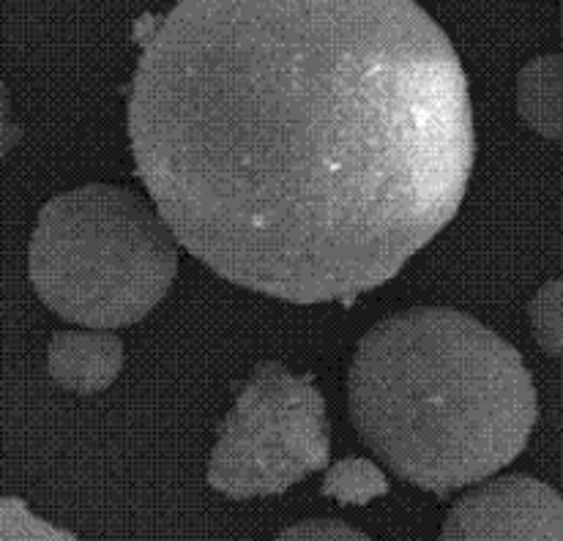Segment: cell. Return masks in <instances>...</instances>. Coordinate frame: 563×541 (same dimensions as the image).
I'll list each match as a JSON object with an SVG mask.
<instances>
[{
  "mask_svg": "<svg viewBox=\"0 0 563 541\" xmlns=\"http://www.w3.org/2000/svg\"><path fill=\"white\" fill-rule=\"evenodd\" d=\"M126 121L178 244L290 303L394 279L457 217L476 156L463 60L416 0H181Z\"/></svg>",
  "mask_w": 563,
  "mask_h": 541,
  "instance_id": "obj_1",
  "label": "cell"
},
{
  "mask_svg": "<svg viewBox=\"0 0 563 541\" xmlns=\"http://www.w3.org/2000/svg\"><path fill=\"white\" fill-rule=\"evenodd\" d=\"M347 405L377 460L438 498L515 462L539 413L520 353L446 307L405 309L373 325L353 356Z\"/></svg>",
  "mask_w": 563,
  "mask_h": 541,
  "instance_id": "obj_2",
  "label": "cell"
},
{
  "mask_svg": "<svg viewBox=\"0 0 563 541\" xmlns=\"http://www.w3.org/2000/svg\"><path fill=\"white\" fill-rule=\"evenodd\" d=\"M178 241L137 191L86 184L44 202L27 246V274L44 303L86 329H126L167 296Z\"/></svg>",
  "mask_w": 563,
  "mask_h": 541,
  "instance_id": "obj_3",
  "label": "cell"
},
{
  "mask_svg": "<svg viewBox=\"0 0 563 541\" xmlns=\"http://www.w3.org/2000/svg\"><path fill=\"white\" fill-rule=\"evenodd\" d=\"M331 462L323 394L312 375L263 361L219 427L208 484L233 500L282 495Z\"/></svg>",
  "mask_w": 563,
  "mask_h": 541,
  "instance_id": "obj_4",
  "label": "cell"
},
{
  "mask_svg": "<svg viewBox=\"0 0 563 541\" xmlns=\"http://www.w3.org/2000/svg\"><path fill=\"white\" fill-rule=\"evenodd\" d=\"M441 539L561 541L563 500L550 484L526 473L493 478L452 506Z\"/></svg>",
  "mask_w": 563,
  "mask_h": 541,
  "instance_id": "obj_5",
  "label": "cell"
},
{
  "mask_svg": "<svg viewBox=\"0 0 563 541\" xmlns=\"http://www.w3.org/2000/svg\"><path fill=\"white\" fill-rule=\"evenodd\" d=\"M123 366V342L110 329L55 331L47 347V372L71 394H101Z\"/></svg>",
  "mask_w": 563,
  "mask_h": 541,
  "instance_id": "obj_6",
  "label": "cell"
},
{
  "mask_svg": "<svg viewBox=\"0 0 563 541\" xmlns=\"http://www.w3.org/2000/svg\"><path fill=\"white\" fill-rule=\"evenodd\" d=\"M517 110L542 137L561 140V55H544L522 66L517 77Z\"/></svg>",
  "mask_w": 563,
  "mask_h": 541,
  "instance_id": "obj_7",
  "label": "cell"
},
{
  "mask_svg": "<svg viewBox=\"0 0 563 541\" xmlns=\"http://www.w3.org/2000/svg\"><path fill=\"white\" fill-rule=\"evenodd\" d=\"M386 493H388V482L386 476L377 471L375 462L347 456V460H340L331 467H325V478H323L325 498H334L345 506H364L369 504V500L383 498Z\"/></svg>",
  "mask_w": 563,
  "mask_h": 541,
  "instance_id": "obj_8",
  "label": "cell"
},
{
  "mask_svg": "<svg viewBox=\"0 0 563 541\" xmlns=\"http://www.w3.org/2000/svg\"><path fill=\"white\" fill-rule=\"evenodd\" d=\"M561 301H563V285L561 279H550L542 290L533 296L531 309V331L537 345L542 347L544 356L561 358L563 351V334H561Z\"/></svg>",
  "mask_w": 563,
  "mask_h": 541,
  "instance_id": "obj_9",
  "label": "cell"
},
{
  "mask_svg": "<svg viewBox=\"0 0 563 541\" xmlns=\"http://www.w3.org/2000/svg\"><path fill=\"white\" fill-rule=\"evenodd\" d=\"M66 541L75 533L38 520L20 498H0V541Z\"/></svg>",
  "mask_w": 563,
  "mask_h": 541,
  "instance_id": "obj_10",
  "label": "cell"
},
{
  "mask_svg": "<svg viewBox=\"0 0 563 541\" xmlns=\"http://www.w3.org/2000/svg\"><path fill=\"white\" fill-rule=\"evenodd\" d=\"M279 539H312V541H336V539H362L367 541V533L356 531L342 520H329V517H314V520H303L298 526L285 528Z\"/></svg>",
  "mask_w": 563,
  "mask_h": 541,
  "instance_id": "obj_11",
  "label": "cell"
},
{
  "mask_svg": "<svg viewBox=\"0 0 563 541\" xmlns=\"http://www.w3.org/2000/svg\"><path fill=\"white\" fill-rule=\"evenodd\" d=\"M25 137V129L11 118V99L9 88H5L3 75H0V162L16 148V143Z\"/></svg>",
  "mask_w": 563,
  "mask_h": 541,
  "instance_id": "obj_12",
  "label": "cell"
}]
</instances>
